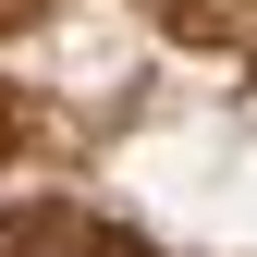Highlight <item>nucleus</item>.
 <instances>
[{
    "label": "nucleus",
    "mask_w": 257,
    "mask_h": 257,
    "mask_svg": "<svg viewBox=\"0 0 257 257\" xmlns=\"http://www.w3.org/2000/svg\"><path fill=\"white\" fill-rule=\"evenodd\" d=\"M0 257H98L86 208H0Z\"/></svg>",
    "instance_id": "obj_1"
}]
</instances>
